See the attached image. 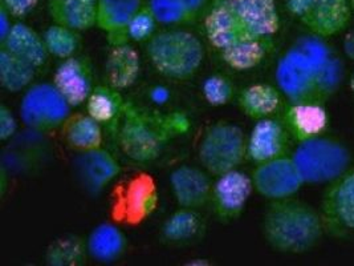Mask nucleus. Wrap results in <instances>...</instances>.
Instances as JSON below:
<instances>
[{"mask_svg": "<svg viewBox=\"0 0 354 266\" xmlns=\"http://www.w3.org/2000/svg\"><path fill=\"white\" fill-rule=\"evenodd\" d=\"M73 166L77 180L93 196L102 193L121 173L117 159L102 147L80 152Z\"/></svg>", "mask_w": 354, "mask_h": 266, "instance_id": "11", "label": "nucleus"}, {"mask_svg": "<svg viewBox=\"0 0 354 266\" xmlns=\"http://www.w3.org/2000/svg\"><path fill=\"white\" fill-rule=\"evenodd\" d=\"M205 232L203 217L196 209L178 208L167 217L161 229L162 240L169 245H189L198 241Z\"/></svg>", "mask_w": 354, "mask_h": 266, "instance_id": "24", "label": "nucleus"}, {"mask_svg": "<svg viewBox=\"0 0 354 266\" xmlns=\"http://www.w3.org/2000/svg\"><path fill=\"white\" fill-rule=\"evenodd\" d=\"M88 257L86 240L80 236H66L49 245L46 263L49 266H81L86 264Z\"/></svg>", "mask_w": 354, "mask_h": 266, "instance_id": "30", "label": "nucleus"}, {"mask_svg": "<svg viewBox=\"0 0 354 266\" xmlns=\"http://www.w3.org/2000/svg\"><path fill=\"white\" fill-rule=\"evenodd\" d=\"M157 206L158 190L156 183L149 175L142 173L136 175L128 183L117 209L125 222L137 225L151 216Z\"/></svg>", "mask_w": 354, "mask_h": 266, "instance_id": "16", "label": "nucleus"}, {"mask_svg": "<svg viewBox=\"0 0 354 266\" xmlns=\"http://www.w3.org/2000/svg\"><path fill=\"white\" fill-rule=\"evenodd\" d=\"M349 3H351V8H352V12L354 14V0H349Z\"/></svg>", "mask_w": 354, "mask_h": 266, "instance_id": "42", "label": "nucleus"}, {"mask_svg": "<svg viewBox=\"0 0 354 266\" xmlns=\"http://www.w3.org/2000/svg\"><path fill=\"white\" fill-rule=\"evenodd\" d=\"M202 94L209 105L223 107L234 100L236 88L228 76L215 73L206 78L202 84Z\"/></svg>", "mask_w": 354, "mask_h": 266, "instance_id": "33", "label": "nucleus"}, {"mask_svg": "<svg viewBox=\"0 0 354 266\" xmlns=\"http://www.w3.org/2000/svg\"><path fill=\"white\" fill-rule=\"evenodd\" d=\"M252 190V177L238 169L218 176L209 201L215 218L223 224L236 221L242 216Z\"/></svg>", "mask_w": 354, "mask_h": 266, "instance_id": "8", "label": "nucleus"}, {"mask_svg": "<svg viewBox=\"0 0 354 266\" xmlns=\"http://www.w3.org/2000/svg\"><path fill=\"white\" fill-rule=\"evenodd\" d=\"M141 71V59L129 43L112 46L105 62V80L113 88L121 91L136 83Z\"/></svg>", "mask_w": 354, "mask_h": 266, "instance_id": "21", "label": "nucleus"}, {"mask_svg": "<svg viewBox=\"0 0 354 266\" xmlns=\"http://www.w3.org/2000/svg\"><path fill=\"white\" fill-rule=\"evenodd\" d=\"M344 52L345 55L354 62V30L349 31L344 37Z\"/></svg>", "mask_w": 354, "mask_h": 266, "instance_id": "40", "label": "nucleus"}, {"mask_svg": "<svg viewBox=\"0 0 354 266\" xmlns=\"http://www.w3.org/2000/svg\"><path fill=\"white\" fill-rule=\"evenodd\" d=\"M49 55L62 60L75 56L80 47L79 31L53 23L43 35Z\"/></svg>", "mask_w": 354, "mask_h": 266, "instance_id": "31", "label": "nucleus"}, {"mask_svg": "<svg viewBox=\"0 0 354 266\" xmlns=\"http://www.w3.org/2000/svg\"><path fill=\"white\" fill-rule=\"evenodd\" d=\"M199 161L211 176L238 169L247 157V139L242 128L219 121L209 125L198 147Z\"/></svg>", "mask_w": 354, "mask_h": 266, "instance_id": "6", "label": "nucleus"}, {"mask_svg": "<svg viewBox=\"0 0 354 266\" xmlns=\"http://www.w3.org/2000/svg\"><path fill=\"white\" fill-rule=\"evenodd\" d=\"M93 64L88 56H72L64 59L53 75L57 89L72 107L86 103L93 91Z\"/></svg>", "mask_w": 354, "mask_h": 266, "instance_id": "13", "label": "nucleus"}, {"mask_svg": "<svg viewBox=\"0 0 354 266\" xmlns=\"http://www.w3.org/2000/svg\"><path fill=\"white\" fill-rule=\"evenodd\" d=\"M17 131V118L7 105L1 104L0 105V140L7 141L12 139Z\"/></svg>", "mask_w": 354, "mask_h": 266, "instance_id": "36", "label": "nucleus"}, {"mask_svg": "<svg viewBox=\"0 0 354 266\" xmlns=\"http://www.w3.org/2000/svg\"><path fill=\"white\" fill-rule=\"evenodd\" d=\"M292 160L304 184H329L349 170L352 154L341 141L317 136L299 143Z\"/></svg>", "mask_w": 354, "mask_h": 266, "instance_id": "5", "label": "nucleus"}, {"mask_svg": "<svg viewBox=\"0 0 354 266\" xmlns=\"http://www.w3.org/2000/svg\"><path fill=\"white\" fill-rule=\"evenodd\" d=\"M73 107L53 83L31 85L21 100L20 116L35 132H48L63 127Z\"/></svg>", "mask_w": 354, "mask_h": 266, "instance_id": "7", "label": "nucleus"}, {"mask_svg": "<svg viewBox=\"0 0 354 266\" xmlns=\"http://www.w3.org/2000/svg\"><path fill=\"white\" fill-rule=\"evenodd\" d=\"M211 0H183L190 17H193L194 21L203 14L206 7L209 6Z\"/></svg>", "mask_w": 354, "mask_h": 266, "instance_id": "38", "label": "nucleus"}, {"mask_svg": "<svg viewBox=\"0 0 354 266\" xmlns=\"http://www.w3.org/2000/svg\"><path fill=\"white\" fill-rule=\"evenodd\" d=\"M290 133L281 120L261 118L254 125L247 140V157L254 163L261 164L288 153Z\"/></svg>", "mask_w": 354, "mask_h": 266, "instance_id": "15", "label": "nucleus"}, {"mask_svg": "<svg viewBox=\"0 0 354 266\" xmlns=\"http://www.w3.org/2000/svg\"><path fill=\"white\" fill-rule=\"evenodd\" d=\"M280 89L270 84H252L243 88L238 105L243 114L252 120H261L276 114L281 105Z\"/></svg>", "mask_w": 354, "mask_h": 266, "instance_id": "25", "label": "nucleus"}, {"mask_svg": "<svg viewBox=\"0 0 354 266\" xmlns=\"http://www.w3.org/2000/svg\"><path fill=\"white\" fill-rule=\"evenodd\" d=\"M65 143L77 152L102 147L101 124L89 115L71 116L63 125Z\"/></svg>", "mask_w": 354, "mask_h": 266, "instance_id": "27", "label": "nucleus"}, {"mask_svg": "<svg viewBox=\"0 0 354 266\" xmlns=\"http://www.w3.org/2000/svg\"><path fill=\"white\" fill-rule=\"evenodd\" d=\"M266 242L279 253L301 254L313 249L325 232L322 212L306 201L274 200L263 217Z\"/></svg>", "mask_w": 354, "mask_h": 266, "instance_id": "3", "label": "nucleus"}, {"mask_svg": "<svg viewBox=\"0 0 354 266\" xmlns=\"http://www.w3.org/2000/svg\"><path fill=\"white\" fill-rule=\"evenodd\" d=\"M352 14L349 0H319L300 21L310 33L328 39L348 27Z\"/></svg>", "mask_w": 354, "mask_h": 266, "instance_id": "19", "label": "nucleus"}, {"mask_svg": "<svg viewBox=\"0 0 354 266\" xmlns=\"http://www.w3.org/2000/svg\"><path fill=\"white\" fill-rule=\"evenodd\" d=\"M209 172L193 166H180L170 175V186L178 206L196 209L209 205L212 180Z\"/></svg>", "mask_w": 354, "mask_h": 266, "instance_id": "14", "label": "nucleus"}, {"mask_svg": "<svg viewBox=\"0 0 354 266\" xmlns=\"http://www.w3.org/2000/svg\"><path fill=\"white\" fill-rule=\"evenodd\" d=\"M157 24L160 23L149 4H142L130 19L128 36L136 43H146L151 36H154Z\"/></svg>", "mask_w": 354, "mask_h": 266, "instance_id": "34", "label": "nucleus"}, {"mask_svg": "<svg viewBox=\"0 0 354 266\" xmlns=\"http://www.w3.org/2000/svg\"><path fill=\"white\" fill-rule=\"evenodd\" d=\"M11 15L0 7V42L4 40L7 37V35L11 31L12 28V23H11Z\"/></svg>", "mask_w": 354, "mask_h": 266, "instance_id": "39", "label": "nucleus"}, {"mask_svg": "<svg viewBox=\"0 0 354 266\" xmlns=\"http://www.w3.org/2000/svg\"><path fill=\"white\" fill-rule=\"evenodd\" d=\"M37 4L39 0H0V7L4 8L11 17L17 19L31 14Z\"/></svg>", "mask_w": 354, "mask_h": 266, "instance_id": "35", "label": "nucleus"}, {"mask_svg": "<svg viewBox=\"0 0 354 266\" xmlns=\"http://www.w3.org/2000/svg\"><path fill=\"white\" fill-rule=\"evenodd\" d=\"M274 48V37H255L241 40L219 51L225 64L236 71H250L263 63Z\"/></svg>", "mask_w": 354, "mask_h": 266, "instance_id": "26", "label": "nucleus"}, {"mask_svg": "<svg viewBox=\"0 0 354 266\" xmlns=\"http://www.w3.org/2000/svg\"><path fill=\"white\" fill-rule=\"evenodd\" d=\"M150 63L162 76L185 82L192 79L205 62V47L190 31L171 28L154 33L145 44Z\"/></svg>", "mask_w": 354, "mask_h": 266, "instance_id": "4", "label": "nucleus"}, {"mask_svg": "<svg viewBox=\"0 0 354 266\" xmlns=\"http://www.w3.org/2000/svg\"><path fill=\"white\" fill-rule=\"evenodd\" d=\"M349 87H351V91L353 92L354 95V73L352 75V78H351V82H349Z\"/></svg>", "mask_w": 354, "mask_h": 266, "instance_id": "41", "label": "nucleus"}, {"mask_svg": "<svg viewBox=\"0 0 354 266\" xmlns=\"http://www.w3.org/2000/svg\"><path fill=\"white\" fill-rule=\"evenodd\" d=\"M98 0H48V14L53 23L75 31L96 27Z\"/></svg>", "mask_w": 354, "mask_h": 266, "instance_id": "23", "label": "nucleus"}, {"mask_svg": "<svg viewBox=\"0 0 354 266\" xmlns=\"http://www.w3.org/2000/svg\"><path fill=\"white\" fill-rule=\"evenodd\" d=\"M35 68L10 51L0 47V83L8 92H20L32 83Z\"/></svg>", "mask_w": 354, "mask_h": 266, "instance_id": "29", "label": "nucleus"}, {"mask_svg": "<svg viewBox=\"0 0 354 266\" xmlns=\"http://www.w3.org/2000/svg\"><path fill=\"white\" fill-rule=\"evenodd\" d=\"M0 47L28 62L35 68L44 66L48 60L49 52L44 37L23 21L12 26L7 37L0 42Z\"/></svg>", "mask_w": 354, "mask_h": 266, "instance_id": "20", "label": "nucleus"}, {"mask_svg": "<svg viewBox=\"0 0 354 266\" xmlns=\"http://www.w3.org/2000/svg\"><path fill=\"white\" fill-rule=\"evenodd\" d=\"M89 257L101 264L118 261L128 249V237L112 222L97 225L86 238Z\"/></svg>", "mask_w": 354, "mask_h": 266, "instance_id": "22", "label": "nucleus"}, {"mask_svg": "<svg viewBox=\"0 0 354 266\" xmlns=\"http://www.w3.org/2000/svg\"><path fill=\"white\" fill-rule=\"evenodd\" d=\"M251 177L254 189L271 201L293 197L304 185L297 166L288 156L258 164Z\"/></svg>", "mask_w": 354, "mask_h": 266, "instance_id": "9", "label": "nucleus"}, {"mask_svg": "<svg viewBox=\"0 0 354 266\" xmlns=\"http://www.w3.org/2000/svg\"><path fill=\"white\" fill-rule=\"evenodd\" d=\"M280 120L290 137L297 143H303L322 136L328 127L329 117L324 104L290 101Z\"/></svg>", "mask_w": 354, "mask_h": 266, "instance_id": "17", "label": "nucleus"}, {"mask_svg": "<svg viewBox=\"0 0 354 266\" xmlns=\"http://www.w3.org/2000/svg\"><path fill=\"white\" fill-rule=\"evenodd\" d=\"M344 63L325 37L303 35L286 51L276 66V83L290 103L330 99L344 80Z\"/></svg>", "mask_w": 354, "mask_h": 266, "instance_id": "1", "label": "nucleus"}, {"mask_svg": "<svg viewBox=\"0 0 354 266\" xmlns=\"http://www.w3.org/2000/svg\"><path fill=\"white\" fill-rule=\"evenodd\" d=\"M142 0H98L96 27L106 33L109 46L129 43L130 19L142 6Z\"/></svg>", "mask_w": 354, "mask_h": 266, "instance_id": "18", "label": "nucleus"}, {"mask_svg": "<svg viewBox=\"0 0 354 266\" xmlns=\"http://www.w3.org/2000/svg\"><path fill=\"white\" fill-rule=\"evenodd\" d=\"M125 103L118 89L109 84H100L93 88L86 100V112L100 124H106L120 118Z\"/></svg>", "mask_w": 354, "mask_h": 266, "instance_id": "28", "label": "nucleus"}, {"mask_svg": "<svg viewBox=\"0 0 354 266\" xmlns=\"http://www.w3.org/2000/svg\"><path fill=\"white\" fill-rule=\"evenodd\" d=\"M147 4L163 26H183L194 21L183 0H149Z\"/></svg>", "mask_w": 354, "mask_h": 266, "instance_id": "32", "label": "nucleus"}, {"mask_svg": "<svg viewBox=\"0 0 354 266\" xmlns=\"http://www.w3.org/2000/svg\"><path fill=\"white\" fill-rule=\"evenodd\" d=\"M243 40L274 37L280 28L274 0H231Z\"/></svg>", "mask_w": 354, "mask_h": 266, "instance_id": "12", "label": "nucleus"}, {"mask_svg": "<svg viewBox=\"0 0 354 266\" xmlns=\"http://www.w3.org/2000/svg\"><path fill=\"white\" fill-rule=\"evenodd\" d=\"M317 1L319 0H286V8L290 15L301 20L313 10Z\"/></svg>", "mask_w": 354, "mask_h": 266, "instance_id": "37", "label": "nucleus"}, {"mask_svg": "<svg viewBox=\"0 0 354 266\" xmlns=\"http://www.w3.org/2000/svg\"><path fill=\"white\" fill-rule=\"evenodd\" d=\"M322 216L326 231L354 233V170L329 183L322 200Z\"/></svg>", "mask_w": 354, "mask_h": 266, "instance_id": "10", "label": "nucleus"}, {"mask_svg": "<svg viewBox=\"0 0 354 266\" xmlns=\"http://www.w3.org/2000/svg\"><path fill=\"white\" fill-rule=\"evenodd\" d=\"M118 121L120 150L137 163L154 161L178 134L187 130V118L182 114H162L131 101L125 103Z\"/></svg>", "mask_w": 354, "mask_h": 266, "instance_id": "2", "label": "nucleus"}]
</instances>
